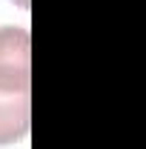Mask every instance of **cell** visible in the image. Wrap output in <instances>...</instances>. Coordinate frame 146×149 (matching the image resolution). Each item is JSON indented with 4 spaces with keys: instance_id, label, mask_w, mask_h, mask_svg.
Returning <instances> with one entry per match:
<instances>
[{
    "instance_id": "2",
    "label": "cell",
    "mask_w": 146,
    "mask_h": 149,
    "mask_svg": "<svg viewBox=\"0 0 146 149\" xmlns=\"http://www.w3.org/2000/svg\"><path fill=\"white\" fill-rule=\"evenodd\" d=\"M32 120V97L29 92H6L0 89V146L17 143L26 138Z\"/></svg>"
},
{
    "instance_id": "1",
    "label": "cell",
    "mask_w": 146,
    "mask_h": 149,
    "mask_svg": "<svg viewBox=\"0 0 146 149\" xmlns=\"http://www.w3.org/2000/svg\"><path fill=\"white\" fill-rule=\"evenodd\" d=\"M32 86V37L23 26H0V89L29 92Z\"/></svg>"
},
{
    "instance_id": "3",
    "label": "cell",
    "mask_w": 146,
    "mask_h": 149,
    "mask_svg": "<svg viewBox=\"0 0 146 149\" xmlns=\"http://www.w3.org/2000/svg\"><path fill=\"white\" fill-rule=\"evenodd\" d=\"M15 3H17L20 9H29V0H15Z\"/></svg>"
}]
</instances>
